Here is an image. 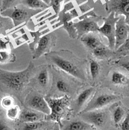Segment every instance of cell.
I'll return each instance as SVG.
<instances>
[{"instance_id":"277c9868","label":"cell","mask_w":129,"mask_h":130,"mask_svg":"<svg viewBox=\"0 0 129 130\" xmlns=\"http://www.w3.org/2000/svg\"><path fill=\"white\" fill-rule=\"evenodd\" d=\"M99 87L109 89L123 98L129 97V73L121 67L112 66Z\"/></svg>"},{"instance_id":"52a82bcc","label":"cell","mask_w":129,"mask_h":130,"mask_svg":"<svg viewBox=\"0 0 129 130\" xmlns=\"http://www.w3.org/2000/svg\"><path fill=\"white\" fill-rule=\"evenodd\" d=\"M43 11L39 9H31L19 3L18 5L1 12L0 15L10 19L14 24V28H17L18 29V27H23L32 18Z\"/></svg>"},{"instance_id":"f546056e","label":"cell","mask_w":129,"mask_h":130,"mask_svg":"<svg viewBox=\"0 0 129 130\" xmlns=\"http://www.w3.org/2000/svg\"><path fill=\"white\" fill-rule=\"evenodd\" d=\"M20 108L18 105H15L6 111V116L9 119L15 120H16L20 115Z\"/></svg>"},{"instance_id":"83f0119b","label":"cell","mask_w":129,"mask_h":130,"mask_svg":"<svg viewBox=\"0 0 129 130\" xmlns=\"http://www.w3.org/2000/svg\"><path fill=\"white\" fill-rule=\"evenodd\" d=\"M116 59L120 57L129 56V33L128 39L123 44L115 50Z\"/></svg>"},{"instance_id":"d4e9b609","label":"cell","mask_w":129,"mask_h":130,"mask_svg":"<svg viewBox=\"0 0 129 130\" xmlns=\"http://www.w3.org/2000/svg\"><path fill=\"white\" fill-rule=\"evenodd\" d=\"M39 112L32 109L24 110L20 113V118L25 123L38 122L41 118V115Z\"/></svg>"},{"instance_id":"9a60e30c","label":"cell","mask_w":129,"mask_h":130,"mask_svg":"<svg viewBox=\"0 0 129 130\" xmlns=\"http://www.w3.org/2000/svg\"><path fill=\"white\" fill-rule=\"evenodd\" d=\"M26 104L31 109L49 116L51 110L43 95L31 90L27 95L25 100Z\"/></svg>"},{"instance_id":"7a4b0ae2","label":"cell","mask_w":129,"mask_h":130,"mask_svg":"<svg viewBox=\"0 0 129 130\" xmlns=\"http://www.w3.org/2000/svg\"><path fill=\"white\" fill-rule=\"evenodd\" d=\"M49 65L51 84L47 96L58 98L67 95L72 100L76 96L82 87L88 84L82 83L53 65Z\"/></svg>"},{"instance_id":"8d00e7d4","label":"cell","mask_w":129,"mask_h":130,"mask_svg":"<svg viewBox=\"0 0 129 130\" xmlns=\"http://www.w3.org/2000/svg\"><path fill=\"white\" fill-rule=\"evenodd\" d=\"M0 112H1V109H0Z\"/></svg>"},{"instance_id":"e575fe53","label":"cell","mask_w":129,"mask_h":130,"mask_svg":"<svg viewBox=\"0 0 129 130\" xmlns=\"http://www.w3.org/2000/svg\"><path fill=\"white\" fill-rule=\"evenodd\" d=\"M0 130H11L7 124L0 120Z\"/></svg>"},{"instance_id":"5b68a950","label":"cell","mask_w":129,"mask_h":130,"mask_svg":"<svg viewBox=\"0 0 129 130\" xmlns=\"http://www.w3.org/2000/svg\"><path fill=\"white\" fill-rule=\"evenodd\" d=\"M45 99L51 110V113L48 117L50 119L56 122L61 130L63 127L62 120L70 118L72 114L71 108V99L67 95L58 98L46 95Z\"/></svg>"},{"instance_id":"9c48e42d","label":"cell","mask_w":129,"mask_h":130,"mask_svg":"<svg viewBox=\"0 0 129 130\" xmlns=\"http://www.w3.org/2000/svg\"><path fill=\"white\" fill-rule=\"evenodd\" d=\"M77 116L97 130H109L112 123L111 113L107 107L80 113Z\"/></svg>"},{"instance_id":"d6986e66","label":"cell","mask_w":129,"mask_h":130,"mask_svg":"<svg viewBox=\"0 0 129 130\" xmlns=\"http://www.w3.org/2000/svg\"><path fill=\"white\" fill-rule=\"evenodd\" d=\"M79 39L88 53L91 52L97 48L105 44L99 32L89 33L82 36Z\"/></svg>"},{"instance_id":"e0dca14e","label":"cell","mask_w":129,"mask_h":130,"mask_svg":"<svg viewBox=\"0 0 129 130\" xmlns=\"http://www.w3.org/2000/svg\"><path fill=\"white\" fill-rule=\"evenodd\" d=\"M105 8L108 14L113 12L116 17L123 16L129 25V0H110L105 2Z\"/></svg>"},{"instance_id":"74e56055","label":"cell","mask_w":129,"mask_h":130,"mask_svg":"<svg viewBox=\"0 0 129 130\" xmlns=\"http://www.w3.org/2000/svg\"><path fill=\"white\" fill-rule=\"evenodd\" d=\"M96 130V129H94V130Z\"/></svg>"},{"instance_id":"f1b7e54d","label":"cell","mask_w":129,"mask_h":130,"mask_svg":"<svg viewBox=\"0 0 129 130\" xmlns=\"http://www.w3.org/2000/svg\"><path fill=\"white\" fill-rule=\"evenodd\" d=\"M16 56L11 52L0 51V63H6L14 62L16 61Z\"/></svg>"},{"instance_id":"1f68e13d","label":"cell","mask_w":129,"mask_h":130,"mask_svg":"<svg viewBox=\"0 0 129 130\" xmlns=\"http://www.w3.org/2000/svg\"><path fill=\"white\" fill-rule=\"evenodd\" d=\"M1 105L4 108L7 110L15 105V101L11 96H5L1 101Z\"/></svg>"},{"instance_id":"cb8c5ba5","label":"cell","mask_w":129,"mask_h":130,"mask_svg":"<svg viewBox=\"0 0 129 130\" xmlns=\"http://www.w3.org/2000/svg\"><path fill=\"white\" fill-rule=\"evenodd\" d=\"M19 4L33 9L47 10L49 6L44 1L41 0H19Z\"/></svg>"},{"instance_id":"4dcf8cb0","label":"cell","mask_w":129,"mask_h":130,"mask_svg":"<svg viewBox=\"0 0 129 130\" xmlns=\"http://www.w3.org/2000/svg\"><path fill=\"white\" fill-rule=\"evenodd\" d=\"M11 41L8 36L0 38V51L10 52Z\"/></svg>"},{"instance_id":"30bf717a","label":"cell","mask_w":129,"mask_h":130,"mask_svg":"<svg viewBox=\"0 0 129 130\" xmlns=\"http://www.w3.org/2000/svg\"><path fill=\"white\" fill-rule=\"evenodd\" d=\"M51 77L48 64L35 66V69L30 78L29 87L44 95L48 93L51 87Z\"/></svg>"},{"instance_id":"5bb4252c","label":"cell","mask_w":129,"mask_h":130,"mask_svg":"<svg viewBox=\"0 0 129 130\" xmlns=\"http://www.w3.org/2000/svg\"><path fill=\"white\" fill-rule=\"evenodd\" d=\"M74 18L64 7H63L57 18L56 23L53 27L63 29L68 33L71 39H76L78 38L76 29L74 25Z\"/></svg>"},{"instance_id":"8992f818","label":"cell","mask_w":129,"mask_h":130,"mask_svg":"<svg viewBox=\"0 0 129 130\" xmlns=\"http://www.w3.org/2000/svg\"><path fill=\"white\" fill-rule=\"evenodd\" d=\"M87 60L88 84L97 88L105 78L112 66L108 61L96 59L88 53Z\"/></svg>"},{"instance_id":"d590c367","label":"cell","mask_w":129,"mask_h":130,"mask_svg":"<svg viewBox=\"0 0 129 130\" xmlns=\"http://www.w3.org/2000/svg\"><path fill=\"white\" fill-rule=\"evenodd\" d=\"M53 130H60V127H59V125L58 124H57V125H56V126L55 127V128H54Z\"/></svg>"},{"instance_id":"7c38bea8","label":"cell","mask_w":129,"mask_h":130,"mask_svg":"<svg viewBox=\"0 0 129 130\" xmlns=\"http://www.w3.org/2000/svg\"><path fill=\"white\" fill-rule=\"evenodd\" d=\"M57 37L53 31L47 32L40 38L34 51L32 52L33 59H39L43 55L51 51L56 44Z\"/></svg>"},{"instance_id":"7402d4cb","label":"cell","mask_w":129,"mask_h":130,"mask_svg":"<svg viewBox=\"0 0 129 130\" xmlns=\"http://www.w3.org/2000/svg\"><path fill=\"white\" fill-rule=\"evenodd\" d=\"M94 129H95V128L93 126L84 122L78 116L77 118L70 121L67 124L65 130H92Z\"/></svg>"},{"instance_id":"603a6c76","label":"cell","mask_w":129,"mask_h":130,"mask_svg":"<svg viewBox=\"0 0 129 130\" xmlns=\"http://www.w3.org/2000/svg\"><path fill=\"white\" fill-rule=\"evenodd\" d=\"M14 28V24L10 19L0 15V38L9 35Z\"/></svg>"},{"instance_id":"8fae6325","label":"cell","mask_w":129,"mask_h":130,"mask_svg":"<svg viewBox=\"0 0 129 130\" xmlns=\"http://www.w3.org/2000/svg\"><path fill=\"white\" fill-rule=\"evenodd\" d=\"M97 89L95 87L86 84L80 89L76 96L71 101L72 113L77 116L85 108Z\"/></svg>"},{"instance_id":"d6a6232c","label":"cell","mask_w":129,"mask_h":130,"mask_svg":"<svg viewBox=\"0 0 129 130\" xmlns=\"http://www.w3.org/2000/svg\"><path fill=\"white\" fill-rule=\"evenodd\" d=\"M42 125V123L40 121L25 123L24 125L23 130H37L39 129Z\"/></svg>"},{"instance_id":"44dd1931","label":"cell","mask_w":129,"mask_h":130,"mask_svg":"<svg viewBox=\"0 0 129 130\" xmlns=\"http://www.w3.org/2000/svg\"><path fill=\"white\" fill-rule=\"evenodd\" d=\"M96 59L105 60L109 62L116 59L115 51L113 50L106 45L103 44L95 49L90 53H88Z\"/></svg>"},{"instance_id":"4fadbf2b","label":"cell","mask_w":129,"mask_h":130,"mask_svg":"<svg viewBox=\"0 0 129 130\" xmlns=\"http://www.w3.org/2000/svg\"><path fill=\"white\" fill-rule=\"evenodd\" d=\"M118 17H116L115 13L112 12L106 17H103V24L100 26L98 32L101 35L104 36L108 40V46L111 49L115 50L116 24Z\"/></svg>"},{"instance_id":"ba28073f","label":"cell","mask_w":129,"mask_h":130,"mask_svg":"<svg viewBox=\"0 0 129 130\" xmlns=\"http://www.w3.org/2000/svg\"><path fill=\"white\" fill-rule=\"evenodd\" d=\"M122 99V96L114 94L110 90L98 87L85 108L80 113L106 108Z\"/></svg>"},{"instance_id":"ffe728a7","label":"cell","mask_w":129,"mask_h":130,"mask_svg":"<svg viewBox=\"0 0 129 130\" xmlns=\"http://www.w3.org/2000/svg\"><path fill=\"white\" fill-rule=\"evenodd\" d=\"M108 109L111 115L112 122L118 128L126 116L127 108L119 101L112 104Z\"/></svg>"},{"instance_id":"6da1fadb","label":"cell","mask_w":129,"mask_h":130,"mask_svg":"<svg viewBox=\"0 0 129 130\" xmlns=\"http://www.w3.org/2000/svg\"><path fill=\"white\" fill-rule=\"evenodd\" d=\"M48 64L53 65L72 77L88 84L87 59H82L69 50L51 51L45 55Z\"/></svg>"},{"instance_id":"ac0fdd59","label":"cell","mask_w":129,"mask_h":130,"mask_svg":"<svg viewBox=\"0 0 129 130\" xmlns=\"http://www.w3.org/2000/svg\"><path fill=\"white\" fill-rule=\"evenodd\" d=\"M129 33V25L126 24L123 16L119 17L116 24L115 51L121 46L128 39Z\"/></svg>"},{"instance_id":"4316f807","label":"cell","mask_w":129,"mask_h":130,"mask_svg":"<svg viewBox=\"0 0 129 130\" xmlns=\"http://www.w3.org/2000/svg\"><path fill=\"white\" fill-rule=\"evenodd\" d=\"M111 66L121 67L129 73V56L120 57L117 59L109 62Z\"/></svg>"},{"instance_id":"3957f363","label":"cell","mask_w":129,"mask_h":130,"mask_svg":"<svg viewBox=\"0 0 129 130\" xmlns=\"http://www.w3.org/2000/svg\"><path fill=\"white\" fill-rule=\"evenodd\" d=\"M35 68L33 62L30 61L27 67L21 71L10 72L0 68V91L11 95L28 94L31 90L30 80Z\"/></svg>"},{"instance_id":"2e32d148","label":"cell","mask_w":129,"mask_h":130,"mask_svg":"<svg viewBox=\"0 0 129 130\" xmlns=\"http://www.w3.org/2000/svg\"><path fill=\"white\" fill-rule=\"evenodd\" d=\"M102 16L98 15L96 17H89L81 21L74 22L78 34L77 39L90 32H98L100 27L99 23L102 21Z\"/></svg>"},{"instance_id":"836d02e7","label":"cell","mask_w":129,"mask_h":130,"mask_svg":"<svg viewBox=\"0 0 129 130\" xmlns=\"http://www.w3.org/2000/svg\"><path fill=\"white\" fill-rule=\"evenodd\" d=\"M118 128L120 130H129V109L127 108V114Z\"/></svg>"},{"instance_id":"484cf974","label":"cell","mask_w":129,"mask_h":130,"mask_svg":"<svg viewBox=\"0 0 129 130\" xmlns=\"http://www.w3.org/2000/svg\"><path fill=\"white\" fill-rule=\"evenodd\" d=\"M44 1L49 6V9L54 14L55 18H57L59 13L62 10V3H64V1L58 0H49Z\"/></svg>"}]
</instances>
